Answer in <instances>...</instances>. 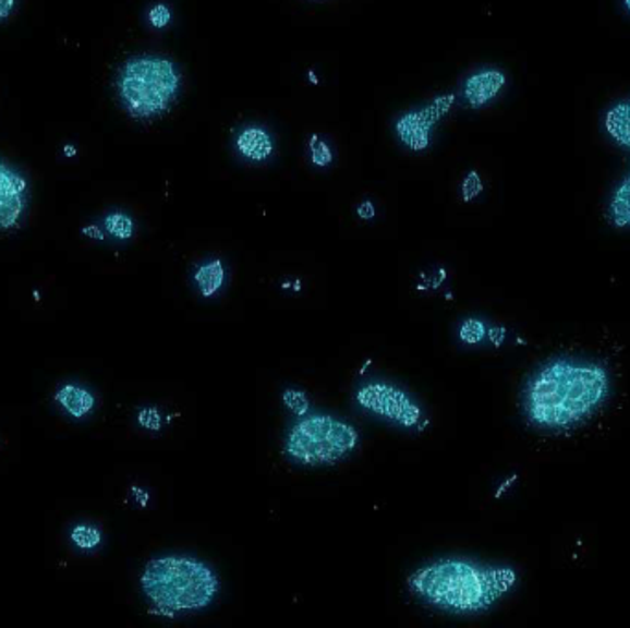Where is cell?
<instances>
[{
    "label": "cell",
    "mask_w": 630,
    "mask_h": 628,
    "mask_svg": "<svg viewBox=\"0 0 630 628\" xmlns=\"http://www.w3.org/2000/svg\"><path fill=\"white\" fill-rule=\"evenodd\" d=\"M613 397L607 365L576 357H555L525 379L522 411L544 433H568L592 421Z\"/></svg>",
    "instance_id": "cell-1"
},
{
    "label": "cell",
    "mask_w": 630,
    "mask_h": 628,
    "mask_svg": "<svg viewBox=\"0 0 630 628\" xmlns=\"http://www.w3.org/2000/svg\"><path fill=\"white\" fill-rule=\"evenodd\" d=\"M517 571L472 558L440 557L408 577L411 595L445 614H482L517 588Z\"/></svg>",
    "instance_id": "cell-2"
},
{
    "label": "cell",
    "mask_w": 630,
    "mask_h": 628,
    "mask_svg": "<svg viewBox=\"0 0 630 628\" xmlns=\"http://www.w3.org/2000/svg\"><path fill=\"white\" fill-rule=\"evenodd\" d=\"M144 597L162 614L205 611L220 593V579L215 569L199 558L168 555L152 558L143 576Z\"/></svg>",
    "instance_id": "cell-3"
},
{
    "label": "cell",
    "mask_w": 630,
    "mask_h": 628,
    "mask_svg": "<svg viewBox=\"0 0 630 628\" xmlns=\"http://www.w3.org/2000/svg\"><path fill=\"white\" fill-rule=\"evenodd\" d=\"M117 90L125 111L135 120L167 113L181 90L178 65L161 56H138L125 61L117 77Z\"/></svg>",
    "instance_id": "cell-4"
},
{
    "label": "cell",
    "mask_w": 630,
    "mask_h": 628,
    "mask_svg": "<svg viewBox=\"0 0 630 628\" xmlns=\"http://www.w3.org/2000/svg\"><path fill=\"white\" fill-rule=\"evenodd\" d=\"M358 446L360 432L351 422L310 411L288 430L284 454L304 467H330L351 456Z\"/></svg>",
    "instance_id": "cell-5"
},
{
    "label": "cell",
    "mask_w": 630,
    "mask_h": 628,
    "mask_svg": "<svg viewBox=\"0 0 630 628\" xmlns=\"http://www.w3.org/2000/svg\"><path fill=\"white\" fill-rule=\"evenodd\" d=\"M354 400L358 406H362L363 411L404 427L408 432L421 433L428 427L429 419L421 402L392 382H365L354 392Z\"/></svg>",
    "instance_id": "cell-6"
},
{
    "label": "cell",
    "mask_w": 630,
    "mask_h": 628,
    "mask_svg": "<svg viewBox=\"0 0 630 628\" xmlns=\"http://www.w3.org/2000/svg\"><path fill=\"white\" fill-rule=\"evenodd\" d=\"M453 104L456 95H440L429 106L402 114L395 124L400 143L413 152L428 149L432 144V130L452 109Z\"/></svg>",
    "instance_id": "cell-7"
},
{
    "label": "cell",
    "mask_w": 630,
    "mask_h": 628,
    "mask_svg": "<svg viewBox=\"0 0 630 628\" xmlns=\"http://www.w3.org/2000/svg\"><path fill=\"white\" fill-rule=\"evenodd\" d=\"M26 181L0 162V231L17 226L24 210Z\"/></svg>",
    "instance_id": "cell-8"
},
{
    "label": "cell",
    "mask_w": 630,
    "mask_h": 628,
    "mask_svg": "<svg viewBox=\"0 0 630 628\" xmlns=\"http://www.w3.org/2000/svg\"><path fill=\"white\" fill-rule=\"evenodd\" d=\"M507 85L506 72L500 69H482V71L470 74L463 84V96L467 104L472 109H480L500 95Z\"/></svg>",
    "instance_id": "cell-9"
},
{
    "label": "cell",
    "mask_w": 630,
    "mask_h": 628,
    "mask_svg": "<svg viewBox=\"0 0 630 628\" xmlns=\"http://www.w3.org/2000/svg\"><path fill=\"white\" fill-rule=\"evenodd\" d=\"M237 149L244 159L251 162H264L275 152L274 136L262 125H245L244 130L237 135Z\"/></svg>",
    "instance_id": "cell-10"
},
{
    "label": "cell",
    "mask_w": 630,
    "mask_h": 628,
    "mask_svg": "<svg viewBox=\"0 0 630 628\" xmlns=\"http://www.w3.org/2000/svg\"><path fill=\"white\" fill-rule=\"evenodd\" d=\"M56 400L74 419H84L96 406L95 395L77 384L61 386L56 392Z\"/></svg>",
    "instance_id": "cell-11"
},
{
    "label": "cell",
    "mask_w": 630,
    "mask_h": 628,
    "mask_svg": "<svg viewBox=\"0 0 630 628\" xmlns=\"http://www.w3.org/2000/svg\"><path fill=\"white\" fill-rule=\"evenodd\" d=\"M227 269L226 264L220 258L215 261H207L199 264L194 271V282H196L197 290L202 297H215L220 293L221 288L226 286Z\"/></svg>",
    "instance_id": "cell-12"
},
{
    "label": "cell",
    "mask_w": 630,
    "mask_h": 628,
    "mask_svg": "<svg viewBox=\"0 0 630 628\" xmlns=\"http://www.w3.org/2000/svg\"><path fill=\"white\" fill-rule=\"evenodd\" d=\"M605 130L619 146L630 149V98L618 101L608 109L605 114Z\"/></svg>",
    "instance_id": "cell-13"
},
{
    "label": "cell",
    "mask_w": 630,
    "mask_h": 628,
    "mask_svg": "<svg viewBox=\"0 0 630 628\" xmlns=\"http://www.w3.org/2000/svg\"><path fill=\"white\" fill-rule=\"evenodd\" d=\"M608 216L614 227L630 229V172L618 184V189L614 190L608 205Z\"/></svg>",
    "instance_id": "cell-14"
},
{
    "label": "cell",
    "mask_w": 630,
    "mask_h": 628,
    "mask_svg": "<svg viewBox=\"0 0 630 628\" xmlns=\"http://www.w3.org/2000/svg\"><path fill=\"white\" fill-rule=\"evenodd\" d=\"M104 227L117 240H130L135 232V221L131 220L130 216L124 213L108 214L104 220Z\"/></svg>",
    "instance_id": "cell-15"
},
{
    "label": "cell",
    "mask_w": 630,
    "mask_h": 628,
    "mask_svg": "<svg viewBox=\"0 0 630 628\" xmlns=\"http://www.w3.org/2000/svg\"><path fill=\"white\" fill-rule=\"evenodd\" d=\"M282 403L284 408L292 413V415L304 416L308 415L312 411V400H310L308 395L303 391V389H298V387H288L282 392Z\"/></svg>",
    "instance_id": "cell-16"
},
{
    "label": "cell",
    "mask_w": 630,
    "mask_h": 628,
    "mask_svg": "<svg viewBox=\"0 0 630 628\" xmlns=\"http://www.w3.org/2000/svg\"><path fill=\"white\" fill-rule=\"evenodd\" d=\"M72 544L76 545L77 550L82 552H93L101 544L100 529L95 526H76L71 531Z\"/></svg>",
    "instance_id": "cell-17"
},
{
    "label": "cell",
    "mask_w": 630,
    "mask_h": 628,
    "mask_svg": "<svg viewBox=\"0 0 630 628\" xmlns=\"http://www.w3.org/2000/svg\"><path fill=\"white\" fill-rule=\"evenodd\" d=\"M308 154L312 165L317 168L330 167L334 162V152L330 144L322 135H312L308 138Z\"/></svg>",
    "instance_id": "cell-18"
},
{
    "label": "cell",
    "mask_w": 630,
    "mask_h": 628,
    "mask_svg": "<svg viewBox=\"0 0 630 628\" xmlns=\"http://www.w3.org/2000/svg\"><path fill=\"white\" fill-rule=\"evenodd\" d=\"M488 326L482 319H467L461 325L459 338L463 339L467 345L482 343L487 338Z\"/></svg>",
    "instance_id": "cell-19"
},
{
    "label": "cell",
    "mask_w": 630,
    "mask_h": 628,
    "mask_svg": "<svg viewBox=\"0 0 630 628\" xmlns=\"http://www.w3.org/2000/svg\"><path fill=\"white\" fill-rule=\"evenodd\" d=\"M483 192V179L476 170L467 173V178L463 179L461 183V194H463V202L470 203L472 200H476Z\"/></svg>",
    "instance_id": "cell-20"
},
{
    "label": "cell",
    "mask_w": 630,
    "mask_h": 628,
    "mask_svg": "<svg viewBox=\"0 0 630 628\" xmlns=\"http://www.w3.org/2000/svg\"><path fill=\"white\" fill-rule=\"evenodd\" d=\"M149 24L154 28H167L170 21H172V12L167 4H155L148 13Z\"/></svg>",
    "instance_id": "cell-21"
},
{
    "label": "cell",
    "mask_w": 630,
    "mask_h": 628,
    "mask_svg": "<svg viewBox=\"0 0 630 628\" xmlns=\"http://www.w3.org/2000/svg\"><path fill=\"white\" fill-rule=\"evenodd\" d=\"M138 422H141V426L146 427V430L157 432V430H161V413L155 408L143 409V411L138 413Z\"/></svg>",
    "instance_id": "cell-22"
},
{
    "label": "cell",
    "mask_w": 630,
    "mask_h": 628,
    "mask_svg": "<svg viewBox=\"0 0 630 628\" xmlns=\"http://www.w3.org/2000/svg\"><path fill=\"white\" fill-rule=\"evenodd\" d=\"M358 216H360L362 220H373L376 216L375 205L371 202L360 203V207H358Z\"/></svg>",
    "instance_id": "cell-23"
},
{
    "label": "cell",
    "mask_w": 630,
    "mask_h": 628,
    "mask_svg": "<svg viewBox=\"0 0 630 628\" xmlns=\"http://www.w3.org/2000/svg\"><path fill=\"white\" fill-rule=\"evenodd\" d=\"M15 7V0H0V21L7 19Z\"/></svg>",
    "instance_id": "cell-24"
},
{
    "label": "cell",
    "mask_w": 630,
    "mask_h": 628,
    "mask_svg": "<svg viewBox=\"0 0 630 628\" xmlns=\"http://www.w3.org/2000/svg\"><path fill=\"white\" fill-rule=\"evenodd\" d=\"M84 234L87 237L96 238V240H104V234H101L100 229L96 226L85 227Z\"/></svg>",
    "instance_id": "cell-25"
},
{
    "label": "cell",
    "mask_w": 630,
    "mask_h": 628,
    "mask_svg": "<svg viewBox=\"0 0 630 628\" xmlns=\"http://www.w3.org/2000/svg\"><path fill=\"white\" fill-rule=\"evenodd\" d=\"M71 154H74V148H71V146H66V155Z\"/></svg>",
    "instance_id": "cell-26"
},
{
    "label": "cell",
    "mask_w": 630,
    "mask_h": 628,
    "mask_svg": "<svg viewBox=\"0 0 630 628\" xmlns=\"http://www.w3.org/2000/svg\"><path fill=\"white\" fill-rule=\"evenodd\" d=\"M625 8L630 12V0H625Z\"/></svg>",
    "instance_id": "cell-27"
}]
</instances>
